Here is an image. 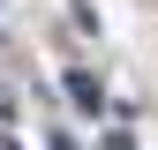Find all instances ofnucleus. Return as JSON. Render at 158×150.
Returning <instances> with one entry per match:
<instances>
[{"instance_id":"f257e3e1","label":"nucleus","mask_w":158,"mask_h":150,"mask_svg":"<svg viewBox=\"0 0 158 150\" xmlns=\"http://www.w3.org/2000/svg\"><path fill=\"white\" fill-rule=\"evenodd\" d=\"M60 83H68V98H75V112H98V105H106V90H98V75H90V68H68Z\"/></svg>"},{"instance_id":"7ed1b4c3","label":"nucleus","mask_w":158,"mask_h":150,"mask_svg":"<svg viewBox=\"0 0 158 150\" xmlns=\"http://www.w3.org/2000/svg\"><path fill=\"white\" fill-rule=\"evenodd\" d=\"M0 150H15V135H8V128H0Z\"/></svg>"},{"instance_id":"f03ea898","label":"nucleus","mask_w":158,"mask_h":150,"mask_svg":"<svg viewBox=\"0 0 158 150\" xmlns=\"http://www.w3.org/2000/svg\"><path fill=\"white\" fill-rule=\"evenodd\" d=\"M8 120H15V98H8V90H0V128H8Z\"/></svg>"}]
</instances>
